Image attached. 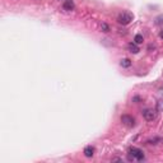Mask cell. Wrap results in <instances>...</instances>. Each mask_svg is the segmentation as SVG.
<instances>
[{
	"instance_id": "obj_8",
	"label": "cell",
	"mask_w": 163,
	"mask_h": 163,
	"mask_svg": "<svg viewBox=\"0 0 163 163\" xmlns=\"http://www.w3.org/2000/svg\"><path fill=\"white\" fill-rule=\"evenodd\" d=\"M120 65L122 68H130L131 66V60L130 59H122L121 61H120Z\"/></svg>"
},
{
	"instance_id": "obj_3",
	"label": "cell",
	"mask_w": 163,
	"mask_h": 163,
	"mask_svg": "<svg viewBox=\"0 0 163 163\" xmlns=\"http://www.w3.org/2000/svg\"><path fill=\"white\" fill-rule=\"evenodd\" d=\"M143 117L147 120V121H154L157 118V112L156 110H152V108H145L143 111Z\"/></svg>"
},
{
	"instance_id": "obj_9",
	"label": "cell",
	"mask_w": 163,
	"mask_h": 163,
	"mask_svg": "<svg viewBox=\"0 0 163 163\" xmlns=\"http://www.w3.org/2000/svg\"><path fill=\"white\" fill-rule=\"evenodd\" d=\"M143 41H144V38H143V36H142V35H136V36L134 37V42H135L136 45L143 44Z\"/></svg>"
},
{
	"instance_id": "obj_5",
	"label": "cell",
	"mask_w": 163,
	"mask_h": 163,
	"mask_svg": "<svg viewBox=\"0 0 163 163\" xmlns=\"http://www.w3.org/2000/svg\"><path fill=\"white\" fill-rule=\"evenodd\" d=\"M74 8H75V4H74L73 0H65V2L63 3V9L66 10V12L74 10Z\"/></svg>"
},
{
	"instance_id": "obj_6",
	"label": "cell",
	"mask_w": 163,
	"mask_h": 163,
	"mask_svg": "<svg viewBox=\"0 0 163 163\" xmlns=\"http://www.w3.org/2000/svg\"><path fill=\"white\" fill-rule=\"evenodd\" d=\"M83 153H84V156L87 157V158H92V157L94 156V148L91 147V145H88V147H85V148H84Z\"/></svg>"
},
{
	"instance_id": "obj_7",
	"label": "cell",
	"mask_w": 163,
	"mask_h": 163,
	"mask_svg": "<svg viewBox=\"0 0 163 163\" xmlns=\"http://www.w3.org/2000/svg\"><path fill=\"white\" fill-rule=\"evenodd\" d=\"M127 50H129V51H130V52H131V54H138V52H139V51H140L139 46H138V45H136V44H135V42H134V44H133V42H131V44H129V45H127Z\"/></svg>"
},
{
	"instance_id": "obj_1",
	"label": "cell",
	"mask_w": 163,
	"mask_h": 163,
	"mask_svg": "<svg viewBox=\"0 0 163 163\" xmlns=\"http://www.w3.org/2000/svg\"><path fill=\"white\" fill-rule=\"evenodd\" d=\"M144 153H143V150L142 149H139V148H135V147H133V148H130L129 149V159H135V161H144Z\"/></svg>"
},
{
	"instance_id": "obj_13",
	"label": "cell",
	"mask_w": 163,
	"mask_h": 163,
	"mask_svg": "<svg viewBox=\"0 0 163 163\" xmlns=\"http://www.w3.org/2000/svg\"><path fill=\"white\" fill-rule=\"evenodd\" d=\"M159 37H161V38H162V40H163V29H162V31H161V32H159Z\"/></svg>"
},
{
	"instance_id": "obj_10",
	"label": "cell",
	"mask_w": 163,
	"mask_h": 163,
	"mask_svg": "<svg viewBox=\"0 0 163 163\" xmlns=\"http://www.w3.org/2000/svg\"><path fill=\"white\" fill-rule=\"evenodd\" d=\"M156 24L159 25V24H163V15H159L156 18Z\"/></svg>"
},
{
	"instance_id": "obj_2",
	"label": "cell",
	"mask_w": 163,
	"mask_h": 163,
	"mask_svg": "<svg viewBox=\"0 0 163 163\" xmlns=\"http://www.w3.org/2000/svg\"><path fill=\"white\" fill-rule=\"evenodd\" d=\"M133 19H134V15L130 12H122L117 15V22L122 25H127Z\"/></svg>"
},
{
	"instance_id": "obj_4",
	"label": "cell",
	"mask_w": 163,
	"mask_h": 163,
	"mask_svg": "<svg viewBox=\"0 0 163 163\" xmlns=\"http://www.w3.org/2000/svg\"><path fill=\"white\" fill-rule=\"evenodd\" d=\"M121 122L127 127H134L135 126V118L130 115H122L121 116Z\"/></svg>"
},
{
	"instance_id": "obj_12",
	"label": "cell",
	"mask_w": 163,
	"mask_h": 163,
	"mask_svg": "<svg viewBox=\"0 0 163 163\" xmlns=\"http://www.w3.org/2000/svg\"><path fill=\"white\" fill-rule=\"evenodd\" d=\"M163 108V101H158V110Z\"/></svg>"
},
{
	"instance_id": "obj_11",
	"label": "cell",
	"mask_w": 163,
	"mask_h": 163,
	"mask_svg": "<svg viewBox=\"0 0 163 163\" xmlns=\"http://www.w3.org/2000/svg\"><path fill=\"white\" fill-rule=\"evenodd\" d=\"M101 28H102V31H103V32H108L110 31V27H108L106 23H102L101 24Z\"/></svg>"
}]
</instances>
